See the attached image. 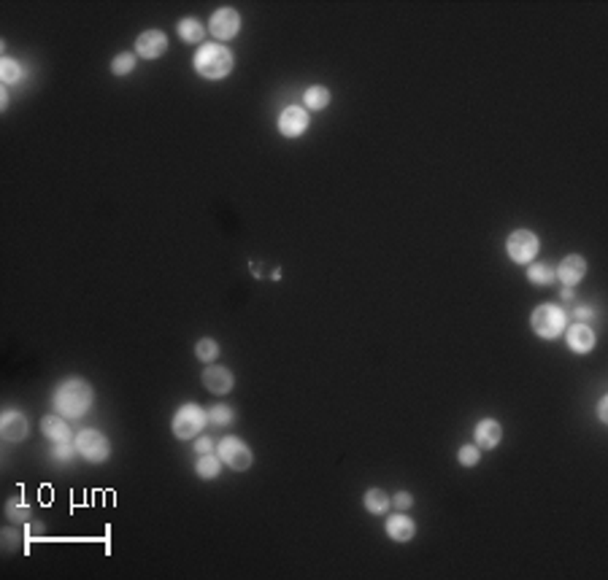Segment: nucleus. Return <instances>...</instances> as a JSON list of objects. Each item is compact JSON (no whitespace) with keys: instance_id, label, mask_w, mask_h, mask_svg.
Listing matches in <instances>:
<instances>
[{"instance_id":"obj_30","label":"nucleus","mask_w":608,"mask_h":580,"mask_svg":"<svg viewBox=\"0 0 608 580\" xmlns=\"http://www.w3.org/2000/svg\"><path fill=\"white\" fill-rule=\"evenodd\" d=\"M392 505L398 510H409L411 505H414V497L409 494V491H398L395 497H392Z\"/></svg>"},{"instance_id":"obj_10","label":"nucleus","mask_w":608,"mask_h":580,"mask_svg":"<svg viewBox=\"0 0 608 580\" xmlns=\"http://www.w3.org/2000/svg\"><path fill=\"white\" fill-rule=\"evenodd\" d=\"M30 432V424H28V416L25 413H19V410H6L3 416H0V435L3 440H8V443H19V440H25Z\"/></svg>"},{"instance_id":"obj_26","label":"nucleus","mask_w":608,"mask_h":580,"mask_svg":"<svg viewBox=\"0 0 608 580\" xmlns=\"http://www.w3.org/2000/svg\"><path fill=\"white\" fill-rule=\"evenodd\" d=\"M457 459H459L462 467H476L479 459H481V448H479V445H462V448L457 451Z\"/></svg>"},{"instance_id":"obj_20","label":"nucleus","mask_w":608,"mask_h":580,"mask_svg":"<svg viewBox=\"0 0 608 580\" xmlns=\"http://www.w3.org/2000/svg\"><path fill=\"white\" fill-rule=\"evenodd\" d=\"M303 100L308 111H325L330 106V89L327 87H308Z\"/></svg>"},{"instance_id":"obj_33","label":"nucleus","mask_w":608,"mask_h":580,"mask_svg":"<svg viewBox=\"0 0 608 580\" xmlns=\"http://www.w3.org/2000/svg\"><path fill=\"white\" fill-rule=\"evenodd\" d=\"M606 410H608V397H603L600 399V405H598V419H600V424H608Z\"/></svg>"},{"instance_id":"obj_5","label":"nucleus","mask_w":608,"mask_h":580,"mask_svg":"<svg viewBox=\"0 0 608 580\" xmlns=\"http://www.w3.org/2000/svg\"><path fill=\"white\" fill-rule=\"evenodd\" d=\"M74 445H76L78 456H84L87 462H95V465L106 462L109 454H111L109 440H106L103 432H98V430H81V432L74 437Z\"/></svg>"},{"instance_id":"obj_3","label":"nucleus","mask_w":608,"mask_h":580,"mask_svg":"<svg viewBox=\"0 0 608 580\" xmlns=\"http://www.w3.org/2000/svg\"><path fill=\"white\" fill-rule=\"evenodd\" d=\"M565 324H568V313H565L560 305H552V302L538 305L530 316L532 332H535L538 337H546V340H554L557 335H563V332H565Z\"/></svg>"},{"instance_id":"obj_6","label":"nucleus","mask_w":608,"mask_h":580,"mask_svg":"<svg viewBox=\"0 0 608 580\" xmlns=\"http://www.w3.org/2000/svg\"><path fill=\"white\" fill-rule=\"evenodd\" d=\"M217 451H219V459L228 465L230 470L235 472H243L252 467V451H249V445L241 440V437H222L219 440V445H217Z\"/></svg>"},{"instance_id":"obj_31","label":"nucleus","mask_w":608,"mask_h":580,"mask_svg":"<svg viewBox=\"0 0 608 580\" xmlns=\"http://www.w3.org/2000/svg\"><path fill=\"white\" fill-rule=\"evenodd\" d=\"M3 540H6V550L11 553V550H17V545H19V535H17L14 529H3Z\"/></svg>"},{"instance_id":"obj_2","label":"nucleus","mask_w":608,"mask_h":580,"mask_svg":"<svg viewBox=\"0 0 608 580\" xmlns=\"http://www.w3.org/2000/svg\"><path fill=\"white\" fill-rule=\"evenodd\" d=\"M192 65H195V71L200 73L203 78H211V81L225 78L232 71V52L225 43H219V41L217 43H203L197 49Z\"/></svg>"},{"instance_id":"obj_12","label":"nucleus","mask_w":608,"mask_h":580,"mask_svg":"<svg viewBox=\"0 0 608 580\" xmlns=\"http://www.w3.org/2000/svg\"><path fill=\"white\" fill-rule=\"evenodd\" d=\"M203 386L211 392V394H217V397H222V394H228L230 389H232V372H230L228 367H219V364H208L206 370H203Z\"/></svg>"},{"instance_id":"obj_13","label":"nucleus","mask_w":608,"mask_h":580,"mask_svg":"<svg viewBox=\"0 0 608 580\" xmlns=\"http://www.w3.org/2000/svg\"><path fill=\"white\" fill-rule=\"evenodd\" d=\"M554 273H557V278L563 281V287H576V284L587 276V259L578 254H570L557 265Z\"/></svg>"},{"instance_id":"obj_25","label":"nucleus","mask_w":608,"mask_h":580,"mask_svg":"<svg viewBox=\"0 0 608 580\" xmlns=\"http://www.w3.org/2000/svg\"><path fill=\"white\" fill-rule=\"evenodd\" d=\"M133 68H135V57L130 52H122L111 60V73L114 76H127V73H133Z\"/></svg>"},{"instance_id":"obj_34","label":"nucleus","mask_w":608,"mask_h":580,"mask_svg":"<svg viewBox=\"0 0 608 580\" xmlns=\"http://www.w3.org/2000/svg\"><path fill=\"white\" fill-rule=\"evenodd\" d=\"M576 316H578V322H584L592 316V308H576Z\"/></svg>"},{"instance_id":"obj_11","label":"nucleus","mask_w":608,"mask_h":580,"mask_svg":"<svg viewBox=\"0 0 608 580\" xmlns=\"http://www.w3.org/2000/svg\"><path fill=\"white\" fill-rule=\"evenodd\" d=\"M168 49V36L162 30H144L135 41V54L144 60H157Z\"/></svg>"},{"instance_id":"obj_32","label":"nucleus","mask_w":608,"mask_h":580,"mask_svg":"<svg viewBox=\"0 0 608 580\" xmlns=\"http://www.w3.org/2000/svg\"><path fill=\"white\" fill-rule=\"evenodd\" d=\"M211 448H214V440L211 437H197V443H195V451L197 454H211Z\"/></svg>"},{"instance_id":"obj_17","label":"nucleus","mask_w":608,"mask_h":580,"mask_svg":"<svg viewBox=\"0 0 608 580\" xmlns=\"http://www.w3.org/2000/svg\"><path fill=\"white\" fill-rule=\"evenodd\" d=\"M41 432L49 437L52 443H71L74 432L68 427V419H63L60 413L57 416H43L41 419Z\"/></svg>"},{"instance_id":"obj_18","label":"nucleus","mask_w":608,"mask_h":580,"mask_svg":"<svg viewBox=\"0 0 608 580\" xmlns=\"http://www.w3.org/2000/svg\"><path fill=\"white\" fill-rule=\"evenodd\" d=\"M362 502H365V510H368V513L384 515V513L389 510V505H392V497H389L387 491H381V489H371V491H365Z\"/></svg>"},{"instance_id":"obj_7","label":"nucleus","mask_w":608,"mask_h":580,"mask_svg":"<svg viewBox=\"0 0 608 580\" xmlns=\"http://www.w3.org/2000/svg\"><path fill=\"white\" fill-rule=\"evenodd\" d=\"M538 235L530 232V230H514L506 241V252L511 256V262L517 265H530L535 254H538Z\"/></svg>"},{"instance_id":"obj_27","label":"nucleus","mask_w":608,"mask_h":580,"mask_svg":"<svg viewBox=\"0 0 608 580\" xmlns=\"http://www.w3.org/2000/svg\"><path fill=\"white\" fill-rule=\"evenodd\" d=\"M0 76H3L6 84H17V81H22V65L17 60H3L0 63Z\"/></svg>"},{"instance_id":"obj_9","label":"nucleus","mask_w":608,"mask_h":580,"mask_svg":"<svg viewBox=\"0 0 608 580\" xmlns=\"http://www.w3.org/2000/svg\"><path fill=\"white\" fill-rule=\"evenodd\" d=\"M279 133L284 138H301L305 130H308V113L301 106H290L279 113V122H276Z\"/></svg>"},{"instance_id":"obj_24","label":"nucleus","mask_w":608,"mask_h":580,"mask_svg":"<svg viewBox=\"0 0 608 580\" xmlns=\"http://www.w3.org/2000/svg\"><path fill=\"white\" fill-rule=\"evenodd\" d=\"M74 454H78L74 443H54V445H52V459H54L57 465H71Z\"/></svg>"},{"instance_id":"obj_35","label":"nucleus","mask_w":608,"mask_h":580,"mask_svg":"<svg viewBox=\"0 0 608 580\" xmlns=\"http://www.w3.org/2000/svg\"><path fill=\"white\" fill-rule=\"evenodd\" d=\"M0 106H3V109L8 106V95H6V89H3V95H0Z\"/></svg>"},{"instance_id":"obj_21","label":"nucleus","mask_w":608,"mask_h":580,"mask_svg":"<svg viewBox=\"0 0 608 580\" xmlns=\"http://www.w3.org/2000/svg\"><path fill=\"white\" fill-rule=\"evenodd\" d=\"M219 456H214V454H200V459H197V465H195V472L203 478V480H214L217 475H219Z\"/></svg>"},{"instance_id":"obj_1","label":"nucleus","mask_w":608,"mask_h":580,"mask_svg":"<svg viewBox=\"0 0 608 580\" xmlns=\"http://www.w3.org/2000/svg\"><path fill=\"white\" fill-rule=\"evenodd\" d=\"M92 399H95V392L87 381L81 378H68L63 381L57 389H54V410L63 416V419H81L89 408H92Z\"/></svg>"},{"instance_id":"obj_29","label":"nucleus","mask_w":608,"mask_h":580,"mask_svg":"<svg viewBox=\"0 0 608 580\" xmlns=\"http://www.w3.org/2000/svg\"><path fill=\"white\" fill-rule=\"evenodd\" d=\"M208 421H211V424H219V427H228L230 421H232V410H230L228 405H214V408L208 410Z\"/></svg>"},{"instance_id":"obj_14","label":"nucleus","mask_w":608,"mask_h":580,"mask_svg":"<svg viewBox=\"0 0 608 580\" xmlns=\"http://www.w3.org/2000/svg\"><path fill=\"white\" fill-rule=\"evenodd\" d=\"M384 529H387V537L395 540V543H409V540L417 535V524H414L406 513H395V515H389L387 524H384Z\"/></svg>"},{"instance_id":"obj_15","label":"nucleus","mask_w":608,"mask_h":580,"mask_svg":"<svg viewBox=\"0 0 608 580\" xmlns=\"http://www.w3.org/2000/svg\"><path fill=\"white\" fill-rule=\"evenodd\" d=\"M473 440H476V445H479L481 451H492V448H497V443L503 440V427H500L495 419H484V421H479V427L473 430Z\"/></svg>"},{"instance_id":"obj_22","label":"nucleus","mask_w":608,"mask_h":580,"mask_svg":"<svg viewBox=\"0 0 608 580\" xmlns=\"http://www.w3.org/2000/svg\"><path fill=\"white\" fill-rule=\"evenodd\" d=\"M554 278H557V273L552 265H530L528 267V281L535 287H549Z\"/></svg>"},{"instance_id":"obj_4","label":"nucleus","mask_w":608,"mask_h":580,"mask_svg":"<svg viewBox=\"0 0 608 580\" xmlns=\"http://www.w3.org/2000/svg\"><path fill=\"white\" fill-rule=\"evenodd\" d=\"M208 424V410H203L200 405L187 402L182 405L176 413H173V421H171V430L179 440H192L203 432V427Z\"/></svg>"},{"instance_id":"obj_16","label":"nucleus","mask_w":608,"mask_h":580,"mask_svg":"<svg viewBox=\"0 0 608 580\" xmlns=\"http://www.w3.org/2000/svg\"><path fill=\"white\" fill-rule=\"evenodd\" d=\"M568 346H570V351H576V354H589V351L595 348V332H592V326H587L584 322L570 324Z\"/></svg>"},{"instance_id":"obj_28","label":"nucleus","mask_w":608,"mask_h":580,"mask_svg":"<svg viewBox=\"0 0 608 580\" xmlns=\"http://www.w3.org/2000/svg\"><path fill=\"white\" fill-rule=\"evenodd\" d=\"M6 515H8V521H14V524H22V521H28V518H30V508H28L25 502H17V500H11V502H8V508H6Z\"/></svg>"},{"instance_id":"obj_19","label":"nucleus","mask_w":608,"mask_h":580,"mask_svg":"<svg viewBox=\"0 0 608 580\" xmlns=\"http://www.w3.org/2000/svg\"><path fill=\"white\" fill-rule=\"evenodd\" d=\"M176 33L179 38L184 41V43H197V41H203V25H200V19H195V16H184L179 25H176Z\"/></svg>"},{"instance_id":"obj_8","label":"nucleus","mask_w":608,"mask_h":580,"mask_svg":"<svg viewBox=\"0 0 608 580\" xmlns=\"http://www.w3.org/2000/svg\"><path fill=\"white\" fill-rule=\"evenodd\" d=\"M238 30H241V16H238V11H232V8H219V11H214L211 19H208V33L217 38L219 43L235 38Z\"/></svg>"},{"instance_id":"obj_36","label":"nucleus","mask_w":608,"mask_h":580,"mask_svg":"<svg viewBox=\"0 0 608 580\" xmlns=\"http://www.w3.org/2000/svg\"><path fill=\"white\" fill-rule=\"evenodd\" d=\"M563 297H565V300H573V291H570V287H565V289H563Z\"/></svg>"},{"instance_id":"obj_23","label":"nucleus","mask_w":608,"mask_h":580,"mask_svg":"<svg viewBox=\"0 0 608 580\" xmlns=\"http://www.w3.org/2000/svg\"><path fill=\"white\" fill-rule=\"evenodd\" d=\"M195 357H197L200 362H214V359L219 357V343L211 340V337L197 340V343H195Z\"/></svg>"}]
</instances>
